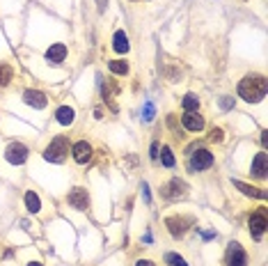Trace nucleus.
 I'll return each mask as SVG.
<instances>
[{
  "instance_id": "f8f14e48",
  "label": "nucleus",
  "mask_w": 268,
  "mask_h": 266,
  "mask_svg": "<svg viewBox=\"0 0 268 266\" xmlns=\"http://www.w3.org/2000/svg\"><path fill=\"white\" fill-rule=\"evenodd\" d=\"M181 124H184V129L193 131V133H197V131L204 129V117L200 115V112H186L184 119H181Z\"/></svg>"
},
{
  "instance_id": "f03ea898",
  "label": "nucleus",
  "mask_w": 268,
  "mask_h": 266,
  "mask_svg": "<svg viewBox=\"0 0 268 266\" xmlns=\"http://www.w3.org/2000/svg\"><path fill=\"white\" fill-rule=\"evenodd\" d=\"M67 154H69V138L65 136L53 138L51 145L44 149V159L51 161V163H62L67 159Z\"/></svg>"
},
{
  "instance_id": "ddd939ff",
  "label": "nucleus",
  "mask_w": 268,
  "mask_h": 266,
  "mask_svg": "<svg viewBox=\"0 0 268 266\" xmlns=\"http://www.w3.org/2000/svg\"><path fill=\"white\" fill-rule=\"evenodd\" d=\"M65 58H67V46L65 44H53V46L46 51V60L51 62V65H60Z\"/></svg>"
},
{
  "instance_id": "6ab92c4d",
  "label": "nucleus",
  "mask_w": 268,
  "mask_h": 266,
  "mask_svg": "<svg viewBox=\"0 0 268 266\" xmlns=\"http://www.w3.org/2000/svg\"><path fill=\"white\" fill-rule=\"evenodd\" d=\"M25 207H28V211H32V213H37L39 209H42V202H39L37 193H32V190L25 193Z\"/></svg>"
},
{
  "instance_id": "423d86ee",
  "label": "nucleus",
  "mask_w": 268,
  "mask_h": 266,
  "mask_svg": "<svg viewBox=\"0 0 268 266\" xmlns=\"http://www.w3.org/2000/svg\"><path fill=\"white\" fill-rule=\"evenodd\" d=\"M191 172H202L206 170V168L213 166V154L208 152V149H197V152H193L191 156Z\"/></svg>"
},
{
  "instance_id": "7ed1b4c3",
  "label": "nucleus",
  "mask_w": 268,
  "mask_h": 266,
  "mask_svg": "<svg viewBox=\"0 0 268 266\" xmlns=\"http://www.w3.org/2000/svg\"><path fill=\"white\" fill-rule=\"evenodd\" d=\"M186 193H188V183L179 177L170 179V181L161 188V195L165 197V200H179V197H184Z\"/></svg>"
},
{
  "instance_id": "9d476101",
  "label": "nucleus",
  "mask_w": 268,
  "mask_h": 266,
  "mask_svg": "<svg viewBox=\"0 0 268 266\" xmlns=\"http://www.w3.org/2000/svg\"><path fill=\"white\" fill-rule=\"evenodd\" d=\"M71 156L76 163H87L89 159H92V145H89L87 140H80L76 142L71 147Z\"/></svg>"
},
{
  "instance_id": "cd10ccee",
  "label": "nucleus",
  "mask_w": 268,
  "mask_h": 266,
  "mask_svg": "<svg viewBox=\"0 0 268 266\" xmlns=\"http://www.w3.org/2000/svg\"><path fill=\"white\" fill-rule=\"evenodd\" d=\"M135 266H154V262H149V260H140Z\"/></svg>"
},
{
  "instance_id": "412c9836",
  "label": "nucleus",
  "mask_w": 268,
  "mask_h": 266,
  "mask_svg": "<svg viewBox=\"0 0 268 266\" xmlns=\"http://www.w3.org/2000/svg\"><path fill=\"white\" fill-rule=\"evenodd\" d=\"M181 106H184L186 112H197V108H200V99H197L195 94H186L184 101H181Z\"/></svg>"
},
{
  "instance_id": "393cba45",
  "label": "nucleus",
  "mask_w": 268,
  "mask_h": 266,
  "mask_svg": "<svg viewBox=\"0 0 268 266\" xmlns=\"http://www.w3.org/2000/svg\"><path fill=\"white\" fill-rule=\"evenodd\" d=\"M208 138H211V140H213V142H222V129H213V131H211V136H208Z\"/></svg>"
},
{
  "instance_id": "1a4fd4ad",
  "label": "nucleus",
  "mask_w": 268,
  "mask_h": 266,
  "mask_svg": "<svg viewBox=\"0 0 268 266\" xmlns=\"http://www.w3.org/2000/svg\"><path fill=\"white\" fill-rule=\"evenodd\" d=\"M227 266H248V255L241 248V243L232 241L227 248Z\"/></svg>"
},
{
  "instance_id": "c756f323",
  "label": "nucleus",
  "mask_w": 268,
  "mask_h": 266,
  "mask_svg": "<svg viewBox=\"0 0 268 266\" xmlns=\"http://www.w3.org/2000/svg\"><path fill=\"white\" fill-rule=\"evenodd\" d=\"M28 266H42V264H39V262H30Z\"/></svg>"
},
{
  "instance_id": "2eb2a0df",
  "label": "nucleus",
  "mask_w": 268,
  "mask_h": 266,
  "mask_svg": "<svg viewBox=\"0 0 268 266\" xmlns=\"http://www.w3.org/2000/svg\"><path fill=\"white\" fill-rule=\"evenodd\" d=\"M113 48H115V53H119V55L129 53V37H126L124 30H117V32H115V37H113Z\"/></svg>"
},
{
  "instance_id": "a211bd4d",
  "label": "nucleus",
  "mask_w": 268,
  "mask_h": 266,
  "mask_svg": "<svg viewBox=\"0 0 268 266\" xmlns=\"http://www.w3.org/2000/svg\"><path fill=\"white\" fill-rule=\"evenodd\" d=\"M108 69L113 71V74H117V76H126L129 74V62L126 60H110Z\"/></svg>"
},
{
  "instance_id": "9b49d317",
  "label": "nucleus",
  "mask_w": 268,
  "mask_h": 266,
  "mask_svg": "<svg viewBox=\"0 0 268 266\" xmlns=\"http://www.w3.org/2000/svg\"><path fill=\"white\" fill-rule=\"evenodd\" d=\"M23 101L28 103V106H32V108H46V103H48L46 94L39 92V89H25V92H23Z\"/></svg>"
},
{
  "instance_id": "6e6552de",
  "label": "nucleus",
  "mask_w": 268,
  "mask_h": 266,
  "mask_svg": "<svg viewBox=\"0 0 268 266\" xmlns=\"http://www.w3.org/2000/svg\"><path fill=\"white\" fill-rule=\"evenodd\" d=\"M67 202L71 204L73 209H78V211H85V209L89 207V195L87 190L83 188V186H76V188L69 190V195H67Z\"/></svg>"
},
{
  "instance_id": "39448f33",
  "label": "nucleus",
  "mask_w": 268,
  "mask_h": 266,
  "mask_svg": "<svg viewBox=\"0 0 268 266\" xmlns=\"http://www.w3.org/2000/svg\"><path fill=\"white\" fill-rule=\"evenodd\" d=\"M193 218H188V216H170V218H165V225H167V232L172 234L174 239H181L188 232V227H191Z\"/></svg>"
},
{
  "instance_id": "f3484780",
  "label": "nucleus",
  "mask_w": 268,
  "mask_h": 266,
  "mask_svg": "<svg viewBox=\"0 0 268 266\" xmlns=\"http://www.w3.org/2000/svg\"><path fill=\"white\" fill-rule=\"evenodd\" d=\"M234 186H236L241 193H245V195H250V197H257V200H264V197H266L264 190H257L255 186H250V183H245V181H238V179L234 181Z\"/></svg>"
},
{
  "instance_id": "c85d7f7f",
  "label": "nucleus",
  "mask_w": 268,
  "mask_h": 266,
  "mask_svg": "<svg viewBox=\"0 0 268 266\" xmlns=\"http://www.w3.org/2000/svg\"><path fill=\"white\" fill-rule=\"evenodd\" d=\"M142 195H144V200L149 202V188H147V183H142Z\"/></svg>"
},
{
  "instance_id": "a878e982",
  "label": "nucleus",
  "mask_w": 268,
  "mask_h": 266,
  "mask_svg": "<svg viewBox=\"0 0 268 266\" xmlns=\"http://www.w3.org/2000/svg\"><path fill=\"white\" fill-rule=\"evenodd\" d=\"M220 106H222V108H225V110H229V108H232V106H234V99H232V96H222V101H220Z\"/></svg>"
},
{
  "instance_id": "f257e3e1",
  "label": "nucleus",
  "mask_w": 268,
  "mask_h": 266,
  "mask_svg": "<svg viewBox=\"0 0 268 266\" xmlns=\"http://www.w3.org/2000/svg\"><path fill=\"white\" fill-rule=\"evenodd\" d=\"M238 96L245 101H262L266 96V78L262 74H250L238 83Z\"/></svg>"
},
{
  "instance_id": "aec40b11",
  "label": "nucleus",
  "mask_w": 268,
  "mask_h": 266,
  "mask_svg": "<svg viewBox=\"0 0 268 266\" xmlns=\"http://www.w3.org/2000/svg\"><path fill=\"white\" fill-rule=\"evenodd\" d=\"M14 78V69L9 65H0V88H5V85L12 83Z\"/></svg>"
},
{
  "instance_id": "5701e85b",
  "label": "nucleus",
  "mask_w": 268,
  "mask_h": 266,
  "mask_svg": "<svg viewBox=\"0 0 268 266\" xmlns=\"http://www.w3.org/2000/svg\"><path fill=\"white\" fill-rule=\"evenodd\" d=\"M165 262H167L170 266H188L184 257H181V255H177V253H167V255H165Z\"/></svg>"
},
{
  "instance_id": "dca6fc26",
  "label": "nucleus",
  "mask_w": 268,
  "mask_h": 266,
  "mask_svg": "<svg viewBox=\"0 0 268 266\" xmlns=\"http://www.w3.org/2000/svg\"><path fill=\"white\" fill-rule=\"evenodd\" d=\"M250 172H252V177H259V179L266 177V152H259V154L255 156Z\"/></svg>"
},
{
  "instance_id": "20e7f679",
  "label": "nucleus",
  "mask_w": 268,
  "mask_h": 266,
  "mask_svg": "<svg viewBox=\"0 0 268 266\" xmlns=\"http://www.w3.org/2000/svg\"><path fill=\"white\" fill-rule=\"evenodd\" d=\"M28 147H25L23 142H9L5 149V159L7 163H12V166H21V163H25L28 161Z\"/></svg>"
},
{
  "instance_id": "4be33fe9",
  "label": "nucleus",
  "mask_w": 268,
  "mask_h": 266,
  "mask_svg": "<svg viewBox=\"0 0 268 266\" xmlns=\"http://www.w3.org/2000/svg\"><path fill=\"white\" fill-rule=\"evenodd\" d=\"M161 163L165 168H174V154H172V149H170V147H165L161 152Z\"/></svg>"
},
{
  "instance_id": "b1692460",
  "label": "nucleus",
  "mask_w": 268,
  "mask_h": 266,
  "mask_svg": "<svg viewBox=\"0 0 268 266\" xmlns=\"http://www.w3.org/2000/svg\"><path fill=\"white\" fill-rule=\"evenodd\" d=\"M154 119V103H144V122H151Z\"/></svg>"
},
{
  "instance_id": "0eeeda50",
  "label": "nucleus",
  "mask_w": 268,
  "mask_h": 266,
  "mask_svg": "<svg viewBox=\"0 0 268 266\" xmlns=\"http://www.w3.org/2000/svg\"><path fill=\"white\" fill-rule=\"evenodd\" d=\"M248 225H250V234H252V239H262V237H264V232H266V227H268L266 209H259V211L252 213L250 220H248Z\"/></svg>"
},
{
  "instance_id": "4468645a",
  "label": "nucleus",
  "mask_w": 268,
  "mask_h": 266,
  "mask_svg": "<svg viewBox=\"0 0 268 266\" xmlns=\"http://www.w3.org/2000/svg\"><path fill=\"white\" fill-rule=\"evenodd\" d=\"M55 119H58L62 126H69V124H73V119H76V110L69 106H60L58 110H55Z\"/></svg>"
},
{
  "instance_id": "bb28decb",
  "label": "nucleus",
  "mask_w": 268,
  "mask_h": 266,
  "mask_svg": "<svg viewBox=\"0 0 268 266\" xmlns=\"http://www.w3.org/2000/svg\"><path fill=\"white\" fill-rule=\"evenodd\" d=\"M151 159H158V145H156V142H154V145H151Z\"/></svg>"
}]
</instances>
